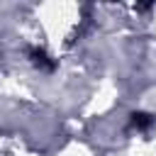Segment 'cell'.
I'll return each mask as SVG.
<instances>
[{"mask_svg": "<svg viewBox=\"0 0 156 156\" xmlns=\"http://www.w3.org/2000/svg\"><path fill=\"white\" fill-rule=\"evenodd\" d=\"M29 58H32V63H34L37 68H41V71H51V68H54V61L46 56L44 49H29Z\"/></svg>", "mask_w": 156, "mask_h": 156, "instance_id": "obj_1", "label": "cell"}, {"mask_svg": "<svg viewBox=\"0 0 156 156\" xmlns=\"http://www.w3.org/2000/svg\"><path fill=\"white\" fill-rule=\"evenodd\" d=\"M154 122H156V117H154V115H146V112H134V115H132V119H129V124H132L134 129H139V132L149 129Z\"/></svg>", "mask_w": 156, "mask_h": 156, "instance_id": "obj_2", "label": "cell"}]
</instances>
